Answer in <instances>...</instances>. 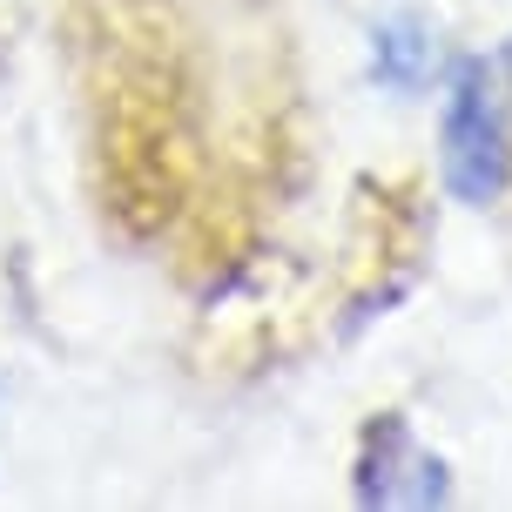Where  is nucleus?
Listing matches in <instances>:
<instances>
[{
    "instance_id": "f257e3e1",
    "label": "nucleus",
    "mask_w": 512,
    "mask_h": 512,
    "mask_svg": "<svg viewBox=\"0 0 512 512\" xmlns=\"http://www.w3.org/2000/svg\"><path fill=\"white\" fill-rule=\"evenodd\" d=\"M438 169L459 203H499L512 176V108L492 61H465L438 128Z\"/></svg>"
},
{
    "instance_id": "f03ea898",
    "label": "nucleus",
    "mask_w": 512,
    "mask_h": 512,
    "mask_svg": "<svg viewBox=\"0 0 512 512\" xmlns=\"http://www.w3.org/2000/svg\"><path fill=\"white\" fill-rule=\"evenodd\" d=\"M425 68H432L425 27L411 21V14H391V21L378 27V81H391V88H418Z\"/></svg>"
}]
</instances>
